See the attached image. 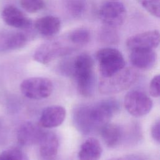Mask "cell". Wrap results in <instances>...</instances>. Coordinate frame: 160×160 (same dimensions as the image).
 <instances>
[{"label":"cell","instance_id":"cell-12","mask_svg":"<svg viewBox=\"0 0 160 160\" xmlns=\"http://www.w3.org/2000/svg\"><path fill=\"white\" fill-rule=\"evenodd\" d=\"M66 109L59 105H52L43 109L39 119V124L46 128L60 126L66 118Z\"/></svg>","mask_w":160,"mask_h":160},{"label":"cell","instance_id":"cell-9","mask_svg":"<svg viewBox=\"0 0 160 160\" xmlns=\"http://www.w3.org/2000/svg\"><path fill=\"white\" fill-rule=\"evenodd\" d=\"M159 32L151 30L129 37L126 41V46L131 51L138 49H154L159 46Z\"/></svg>","mask_w":160,"mask_h":160},{"label":"cell","instance_id":"cell-21","mask_svg":"<svg viewBox=\"0 0 160 160\" xmlns=\"http://www.w3.org/2000/svg\"><path fill=\"white\" fill-rule=\"evenodd\" d=\"M64 2L67 11L74 16L82 15L86 9V0H64Z\"/></svg>","mask_w":160,"mask_h":160},{"label":"cell","instance_id":"cell-1","mask_svg":"<svg viewBox=\"0 0 160 160\" xmlns=\"http://www.w3.org/2000/svg\"><path fill=\"white\" fill-rule=\"evenodd\" d=\"M64 69L76 79L78 91L81 96L89 98L93 95L96 86L94 61L88 54L77 56Z\"/></svg>","mask_w":160,"mask_h":160},{"label":"cell","instance_id":"cell-24","mask_svg":"<svg viewBox=\"0 0 160 160\" xmlns=\"http://www.w3.org/2000/svg\"><path fill=\"white\" fill-rule=\"evenodd\" d=\"M141 6L152 16H160V0H139Z\"/></svg>","mask_w":160,"mask_h":160},{"label":"cell","instance_id":"cell-4","mask_svg":"<svg viewBox=\"0 0 160 160\" xmlns=\"http://www.w3.org/2000/svg\"><path fill=\"white\" fill-rule=\"evenodd\" d=\"M120 105L114 99H103L89 105V115L96 130H99L119 112Z\"/></svg>","mask_w":160,"mask_h":160},{"label":"cell","instance_id":"cell-6","mask_svg":"<svg viewBox=\"0 0 160 160\" xmlns=\"http://www.w3.org/2000/svg\"><path fill=\"white\" fill-rule=\"evenodd\" d=\"M124 106L132 116L141 117L148 114L152 108V101L144 92L132 90L124 96Z\"/></svg>","mask_w":160,"mask_h":160},{"label":"cell","instance_id":"cell-26","mask_svg":"<svg viewBox=\"0 0 160 160\" xmlns=\"http://www.w3.org/2000/svg\"><path fill=\"white\" fill-rule=\"evenodd\" d=\"M151 134L153 139L159 143L160 141V121L159 119L156 120L151 126Z\"/></svg>","mask_w":160,"mask_h":160},{"label":"cell","instance_id":"cell-2","mask_svg":"<svg viewBox=\"0 0 160 160\" xmlns=\"http://www.w3.org/2000/svg\"><path fill=\"white\" fill-rule=\"evenodd\" d=\"M138 79V73L131 68H124L108 77H101L98 83L99 91L103 94L122 92L132 86Z\"/></svg>","mask_w":160,"mask_h":160},{"label":"cell","instance_id":"cell-20","mask_svg":"<svg viewBox=\"0 0 160 160\" xmlns=\"http://www.w3.org/2000/svg\"><path fill=\"white\" fill-rule=\"evenodd\" d=\"M91 38L90 32L88 30L84 28H79L70 32L68 39L71 43L76 45L86 44Z\"/></svg>","mask_w":160,"mask_h":160},{"label":"cell","instance_id":"cell-17","mask_svg":"<svg viewBox=\"0 0 160 160\" xmlns=\"http://www.w3.org/2000/svg\"><path fill=\"white\" fill-rule=\"evenodd\" d=\"M99 131L104 144L109 148H116L124 139V130L117 124L108 122Z\"/></svg>","mask_w":160,"mask_h":160},{"label":"cell","instance_id":"cell-13","mask_svg":"<svg viewBox=\"0 0 160 160\" xmlns=\"http://www.w3.org/2000/svg\"><path fill=\"white\" fill-rule=\"evenodd\" d=\"M3 21L9 26L18 28L27 29L31 25V21L20 9L13 5H8L2 11Z\"/></svg>","mask_w":160,"mask_h":160},{"label":"cell","instance_id":"cell-11","mask_svg":"<svg viewBox=\"0 0 160 160\" xmlns=\"http://www.w3.org/2000/svg\"><path fill=\"white\" fill-rule=\"evenodd\" d=\"M88 106L89 104H78L72 111L74 126L79 132L83 134H89L96 131L89 117Z\"/></svg>","mask_w":160,"mask_h":160},{"label":"cell","instance_id":"cell-10","mask_svg":"<svg viewBox=\"0 0 160 160\" xmlns=\"http://www.w3.org/2000/svg\"><path fill=\"white\" fill-rule=\"evenodd\" d=\"M44 131L39 126L27 121L22 123L17 131L18 142L24 146L39 144Z\"/></svg>","mask_w":160,"mask_h":160},{"label":"cell","instance_id":"cell-23","mask_svg":"<svg viewBox=\"0 0 160 160\" xmlns=\"http://www.w3.org/2000/svg\"><path fill=\"white\" fill-rule=\"evenodd\" d=\"M20 4L25 11L30 13L38 12L44 6L43 0H20Z\"/></svg>","mask_w":160,"mask_h":160},{"label":"cell","instance_id":"cell-14","mask_svg":"<svg viewBox=\"0 0 160 160\" xmlns=\"http://www.w3.org/2000/svg\"><path fill=\"white\" fill-rule=\"evenodd\" d=\"M130 61L132 64L141 70L153 68L157 61V54L152 49H138L131 51Z\"/></svg>","mask_w":160,"mask_h":160},{"label":"cell","instance_id":"cell-3","mask_svg":"<svg viewBox=\"0 0 160 160\" xmlns=\"http://www.w3.org/2000/svg\"><path fill=\"white\" fill-rule=\"evenodd\" d=\"M96 59L101 77L110 76L125 67L122 53L116 49L104 48L96 52Z\"/></svg>","mask_w":160,"mask_h":160},{"label":"cell","instance_id":"cell-25","mask_svg":"<svg viewBox=\"0 0 160 160\" xmlns=\"http://www.w3.org/2000/svg\"><path fill=\"white\" fill-rule=\"evenodd\" d=\"M160 76L156 75L151 79L149 84V93L154 98H158L160 96Z\"/></svg>","mask_w":160,"mask_h":160},{"label":"cell","instance_id":"cell-27","mask_svg":"<svg viewBox=\"0 0 160 160\" xmlns=\"http://www.w3.org/2000/svg\"><path fill=\"white\" fill-rule=\"evenodd\" d=\"M108 160H144L142 157L136 155V154H131L126 156L124 157H119V158H113L109 159Z\"/></svg>","mask_w":160,"mask_h":160},{"label":"cell","instance_id":"cell-19","mask_svg":"<svg viewBox=\"0 0 160 160\" xmlns=\"http://www.w3.org/2000/svg\"><path fill=\"white\" fill-rule=\"evenodd\" d=\"M34 26L39 34L44 36H52L59 31L61 21L57 17L46 16L38 19Z\"/></svg>","mask_w":160,"mask_h":160},{"label":"cell","instance_id":"cell-22","mask_svg":"<svg viewBox=\"0 0 160 160\" xmlns=\"http://www.w3.org/2000/svg\"><path fill=\"white\" fill-rule=\"evenodd\" d=\"M0 160H29L26 154L18 148H10L0 153Z\"/></svg>","mask_w":160,"mask_h":160},{"label":"cell","instance_id":"cell-18","mask_svg":"<svg viewBox=\"0 0 160 160\" xmlns=\"http://www.w3.org/2000/svg\"><path fill=\"white\" fill-rule=\"evenodd\" d=\"M102 149L99 141L94 138L87 139L80 146L78 152L79 160H99Z\"/></svg>","mask_w":160,"mask_h":160},{"label":"cell","instance_id":"cell-7","mask_svg":"<svg viewBox=\"0 0 160 160\" xmlns=\"http://www.w3.org/2000/svg\"><path fill=\"white\" fill-rule=\"evenodd\" d=\"M126 16V10L124 4L117 1L104 3L99 11V16L102 22L111 28L122 24Z\"/></svg>","mask_w":160,"mask_h":160},{"label":"cell","instance_id":"cell-15","mask_svg":"<svg viewBox=\"0 0 160 160\" xmlns=\"http://www.w3.org/2000/svg\"><path fill=\"white\" fill-rule=\"evenodd\" d=\"M26 36L18 31H0V52L16 50L25 46Z\"/></svg>","mask_w":160,"mask_h":160},{"label":"cell","instance_id":"cell-8","mask_svg":"<svg viewBox=\"0 0 160 160\" xmlns=\"http://www.w3.org/2000/svg\"><path fill=\"white\" fill-rule=\"evenodd\" d=\"M70 51V48L64 46L59 42H48L39 46L34 52L33 58L37 62L45 64L69 53Z\"/></svg>","mask_w":160,"mask_h":160},{"label":"cell","instance_id":"cell-16","mask_svg":"<svg viewBox=\"0 0 160 160\" xmlns=\"http://www.w3.org/2000/svg\"><path fill=\"white\" fill-rule=\"evenodd\" d=\"M39 152L42 160H53L59 149V139L52 132H44L39 144Z\"/></svg>","mask_w":160,"mask_h":160},{"label":"cell","instance_id":"cell-5","mask_svg":"<svg viewBox=\"0 0 160 160\" xmlns=\"http://www.w3.org/2000/svg\"><path fill=\"white\" fill-rule=\"evenodd\" d=\"M22 94L31 99H42L49 97L53 91L52 81L42 77H32L24 79L20 85Z\"/></svg>","mask_w":160,"mask_h":160}]
</instances>
